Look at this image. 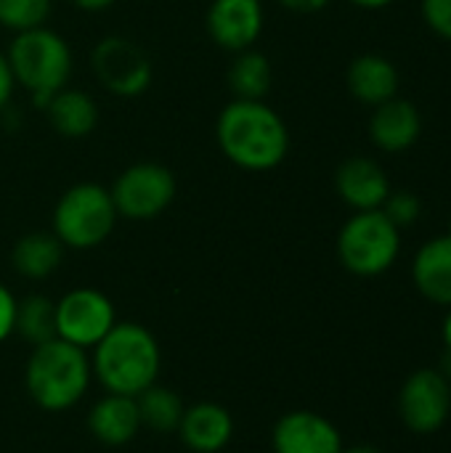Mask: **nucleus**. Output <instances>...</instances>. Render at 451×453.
I'll return each mask as SVG.
<instances>
[{"label": "nucleus", "instance_id": "f257e3e1", "mask_svg": "<svg viewBox=\"0 0 451 453\" xmlns=\"http://www.w3.org/2000/svg\"><path fill=\"white\" fill-rule=\"evenodd\" d=\"M215 141L223 157L247 173H268L290 151V130L266 101L234 98L218 114Z\"/></svg>", "mask_w": 451, "mask_h": 453}, {"label": "nucleus", "instance_id": "f03ea898", "mask_svg": "<svg viewBox=\"0 0 451 453\" xmlns=\"http://www.w3.org/2000/svg\"><path fill=\"white\" fill-rule=\"evenodd\" d=\"M162 353L154 334L130 321H117L109 334L93 348L90 369L106 393L138 398L157 385Z\"/></svg>", "mask_w": 451, "mask_h": 453}, {"label": "nucleus", "instance_id": "7ed1b4c3", "mask_svg": "<svg viewBox=\"0 0 451 453\" xmlns=\"http://www.w3.org/2000/svg\"><path fill=\"white\" fill-rule=\"evenodd\" d=\"M93 380L88 350H80L64 340H48L35 345L27 369L24 385L29 398L45 411H66L82 401Z\"/></svg>", "mask_w": 451, "mask_h": 453}, {"label": "nucleus", "instance_id": "20e7f679", "mask_svg": "<svg viewBox=\"0 0 451 453\" xmlns=\"http://www.w3.org/2000/svg\"><path fill=\"white\" fill-rule=\"evenodd\" d=\"M5 56L16 85H21L40 109L56 90L66 88L72 77V48L48 27L16 32Z\"/></svg>", "mask_w": 451, "mask_h": 453}, {"label": "nucleus", "instance_id": "39448f33", "mask_svg": "<svg viewBox=\"0 0 451 453\" xmlns=\"http://www.w3.org/2000/svg\"><path fill=\"white\" fill-rule=\"evenodd\" d=\"M117 218L109 188L85 180L58 196L53 207V234L66 250H93L109 239Z\"/></svg>", "mask_w": 451, "mask_h": 453}, {"label": "nucleus", "instance_id": "423d86ee", "mask_svg": "<svg viewBox=\"0 0 451 453\" xmlns=\"http://www.w3.org/2000/svg\"><path fill=\"white\" fill-rule=\"evenodd\" d=\"M401 252V228L383 210L354 212L338 234V257L354 276L372 279L391 271Z\"/></svg>", "mask_w": 451, "mask_h": 453}, {"label": "nucleus", "instance_id": "0eeeda50", "mask_svg": "<svg viewBox=\"0 0 451 453\" xmlns=\"http://www.w3.org/2000/svg\"><path fill=\"white\" fill-rule=\"evenodd\" d=\"M175 175L159 162H136L112 183L109 194L120 218L152 220L159 218L175 199Z\"/></svg>", "mask_w": 451, "mask_h": 453}, {"label": "nucleus", "instance_id": "6e6552de", "mask_svg": "<svg viewBox=\"0 0 451 453\" xmlns=\"http://www.w3.org/2000/svg\"><path fill=\"white\" fill-rule=\"evenodd\" d=\"M114 324V303L98 289L77 287L56 303V337L80 350H93Z\"/></svg>", "mask_w": 451, "mask_h": 453}, {"label": "nucleus", "instance_id": "1a4fd4ad", "mask_svg": "<svg viewBox=\"0 0 451 453\" xmlns=\"http://www.w3.org/2000/svg\"><path fill=\"white\" fill-rule=\"evenodd\" d=\"M90 61L98 82L120 98H136L146 93L154 77V66L146 50L138 42L117 35L104 37L93 48Z\"/></svg>", "mask_w": 451, "mask_h": 453}, {"label": "nucleus", "instance_id": "9d476101", "mask_svg": "<svg viewBox=\"0 0 451 453\" xmlns=\"http://www.w3.org/2000/svg\"><path fill=\"white\" fill-rule=\"evenodd\" d=\"M399 414L409 433L433 435L451 417V382L439 369H417L399 393Z\"/></svg>", "mask_w": 451, "mask_h": 453}, {"label": "nucleus", "instance_id": "9b49d317", "mask_svg": "<svg viewBox=\"0 0 451 453\" xmlns=\"http://www.w3.org/2000/svg\"><path fill=\"white\" fill-rule=\"evenodd\" d=\"M263 21L260 0H213L205 16L213 42L231 53L253 48L263 32Z\"/></svg>", "mask_w": 451, "mask_h": 453}, {"label": "nucleus", "instance_id": "f8f14e48", "mask_svg": "<svg viewBox=\"0 0 451 453\" xmlns=\"http://www.w3.org/2000/svg\"><path fill=\"white\" fill-rule=\"evenodd\" d=\"M274 453H343L340 430L316 411H290L274 427Z\"/></svg>", "mask_w": 451, "mask_h": 453}, {"label": "nucleus", "instance_id": "ddd939ff", "mask_svg": "<svg viewBox=\"0 0 451 453\" xmlns=\"http://www.w3.org/2000/svg\"><path fill=\"white\" fill-rule=\"evenodd\" d=\"M420 133H423V117L412 101L393 96L372 109L369 138L377 149L388 154H404L417 143Z\"/></svg>", "mask_w": 451, "mask_h": 453}, {"label": "nucleus", "instance_id": "4468645a", "mask_svg": "<svg viewBox=\"0 0 451 453\" xmlns=\"http://www.w3.org/2000/svg\"><path fill=\"white\" fill-rule=\"evenodd\" d=\"M335 188H338L340 199L351 210L367 212V210H380L383 207V202L391 194V180H388L385 170L375 159L351 157L338 167Z\"/></svg>", "mask_w": 451, "mask_h": 453}, {"label": "nucleus", "instance_id": "2eb2a0df", "mask_svg": "<svg viewBox=\"0 0 451 453\" xmlns=\"http://www.w3.org/2000/svg\"><path fill=\"white\" fill-rule=\"evenodd\" d=\"M178 435L189 451L218 453L229 446L234 435V417L221 403L202 401V403L183 409Z\"/></svg>", "mask_w": 451, "mask_h": 453}, {"label": "nucleus", "instance_id": "dca6fc26", "mask_svg": "<svg viewBox=\"0 0 451 453\" xmlns=\"http://www.w3.org/2000/svg\"><path fill=\"white\" fill-rule=\"evenodd\" d=\"M412 281L417 292L439 305L451 308V236H436L425 242L412 263Z\"/></svg>", "mask_w": 451, "mask_h": 453}, {"label": "nucleus", "instance_id": "f3484780", "mask_svg": "<svg viewBox=\"0 0 451 453\" xmlns=\"http://www.w3.org/2000/svg\"><path fill=\"white\" fill-rule=\"evenodd\" d=\"M90 435L104 446H125L141 430V414L136 398L106 393L101 401L93 403L88 414Z\"/></svg>", "mask_w": 451, "mask_h": 453}, {"label": "nucleus", "instance_id": "a211bd4d", "mask_svg": "<svg viewBox=\"0 0 451 453\" xmlns=\"http://www.w3.org/2000/svg\"><path fill=\"white\" fill-rule=\"evenodd\" d=\"M346 82H348L351 96L372 109L399 96V69L391 58L380 53H364L354 58L348 66Z\"/></svg>", "mask_w": 451, "mask_h": 453}, {"label": "nucleus", "instance_id": "6ab92c4d", "mask_svg": "<svg viewBox=\"0 0 451 453\" xmlns=\"http://www.w3.org/2000/svg\"><path fill=\"white\" fill-rule=\"evenodd\" d=\"M51 127L64 138H85L98 127V106L80 88H61L43 104Z\"/></svg>", "mask_w": 451, "mask_h": 453}, {"label": "nucleus", "instance_id": "aec40b11", "mask_svg": "<svg viewBox=\"0 0 451 453\" xmlns=\"http://www.w3.org/2000/svg\"><path fill=\"white\" fill-rule=\"evenodd\" d=\"M61 257H64V244L56 239L53 231H32L21 236L11 252V263L16 273L32 281L48 279L61 265Z\"/></svg>", "mask_w": 451, "mask_h": 453}, {"label": "nucleus", "instance_id": "412c9836", "mask_svg": "<svg viewBox=\"0 0 451 453\" xmlns=\"http://www.w3.org/2000/svg\"><path fill=\"white\" fill-rule=\"evenodd\" d=\"M274 82V69L266 53L247 48L239 50L231 69H229V88L234 93V98L242 101H263L266 93L271 90Z\"/></svg>", "mask_w": 451, "mask_h": 453}, {"label": "nucleus", "instance_id": "4be33fe9", "mask_svg": "<svg viewBox=\"0 0 451 453\" xmlns=\"http://www.w3.org/2000/svg\"><path fill=\"white\" fill-rule=\"evenodd\" d=\"M136 403H138V414H141V427L159 433V435L178 430L183 409H186L181 403V398L162 385H152L149 390H144L136 398Z\"/></svg>", "mask_w": 451, "mask_h": 453}, {"label": "nucleus", "instance_id": "5701e85b", "mask_svg": "<svg viewBox=\"0 0 451 453\" xmlns=\"http://www.w3.org/2000/svg\"><path fill=\"white\" fill-rule=\"evenodd\" d=\"M13 334H21L32 345L56 340V303L43 295H29L16 303Z\"/></svg>", "mask_w": 451, "mask_h": 453}, {"label": "nucleus", "instance_id": "b1692460", "mask_svg": "<svg viewBox=\"0 0 451 453\" xmlns=\"http://www.w3.org/2000/svg\"><path fill=\"white\" fill-rule=\"evenodd\" d=\"M51 5L53 0H0V27L11 29L13 35L45 27Z\"/></svg>", "mask_w": 451, "mask_h": 453}, {"label": "nucleus", "instance_id": "393cba45", "mask_svg": "<svg viewBox=\"0 0 451 453\" xmlns=\"http://www.w3.org/2000/svg\"><path fill=\"white\" fill-rule=\"evenodd\" d=\"M383 212H385V218L396 226V228H407V226H412V223H417L420 220V215H423V202H420V196L417 194H412V191H393L391 188V194H388V199L383 202V207H380Z\"/></svg>", "mask_w": 451, "mask_h": 453}, {"label": "nucleus", "instance_id": "a878e982", "mask_svg": "<svg viewBox=\"0 0 451 453\" xmlns=\"http://www.w3.org/2000/svg\"><path fill=\"white\" fill-rule=\"evenodd\" d=\"M420 11L428 29L451 42V0H423Z\"/></svg>", "mask_w": 451, "mask_h": 453}, {"label": "nucleus", "instance_id": "bb28decb", "mask_svg": "<svg viewBox=\"0 0 451 453\" xmlns=\"http://www.w3.org/2000/svg\"><path fill=\"white\" fill-rule=\"evenodd\" d=\"M16 303L19 300L11 295V289L0 284V342L13 334V326H16Z\"/></svg>", "mask_w": 451, "mask_h": 453}, {"label": "nucleus", "instance_id": "cd10ccee", "mask_svg": "<svg viewBox=\"0 0 451 453\" xmlns=\"http://www.w3.org/2000/svg\"><path fill=\"white\" fill-rule=\"evenodd\" d=\"M13 90H16V80H13V72H11L8 56L0 50V111L8 106V101H11Z\"/></svg>", "mask_w": 451, "mask_h": 453}, {"label": "nucleus", "instance_id": "c85d7f7f", "mask_svg": "<svg viewBox=\"0 0 451 453\" xmlns=\"http://www.w3.org/2000/svg\"><path fill=\"white\" fill-rule=\"evenodd\" d=\"M279 3L298 13H314V11H322L324 5H330V0H279Z\"/></svg>", "mask_w": 451, "mask_h": 453}, {"label": "nucleus", "instance_id": "c756f323", "mask_svg": "<svg viewBox=\"0 0 451 453\" xmlns=\"http://www.w3.org/2000/svg\"><path fill=\"white\" fill-rule=\"evenodd\" d=\"M117 0H72V5H77L80 11H90V13H96V11H106L109 5H114Z\"/></svg>", "mask_w": 451, "mask_h": 453}, {"label": "nucleus", "instance_id": "7c9ffc66", "mask_svg": "<svg viewBox=\"0 0 451 453\" xmlns=\"http://www.w3.org/2000/svg\"><path fill=\"white\" fill-rule=\"evenodd\" d=\"M351 3L359 8H367V11H380V8H388L393 0H351Z\"/></svg>", "mask_w": 451, "mask_h": 453}, {"label": "nucleus", "instance_id": "2f4dec72", "mask_svg": "<svg viewBox=\"0 0 451 453\" xmlns=\"http://www.w3.org/2000/svg\"><path fill=\"white\" fill-rule=\"evenodd\" d=\"M444 377H447V382H451V350L444 353V358H441V369H439Z\"/></svg>", "mask_w": 451, "mask_h": 453}, {"label": "nucleus", "instance_id": "473e14b6", "mask_svg": "<svg viewBox=\"0 0 451 453\" xmlns=\"http://www.w3.org/2000/svg\"><path fill=\"white\" fill-rule=\"evenodd\" d=\"M444 345H447V350H451V308L444 319Z\"/></svg>", "mask_w": 451, "mask_h": 453}, {"label": "nucleus", "instance_id": "72a5a7b5", "mask_svg": "<svg viewBox=\"0 0 451 453\" xmlns=\"http://www.w3.org/2000/svg\"><path fill=\"white\" fill-rule=\"evenodd\" d=\"M343 453H383L375 446H354V449H343Z\"/></svg>", "mask_w": 451, "mask_h": 453}, {"label": "nucleus", "instance_id": "f704fd0d", "mask_svg": "<svg viewBox=\"0 0 451 453\" xmlns=\"http://www.w3.org/2000/svg\"><path fill=\"white\" fill-rule=\"evenodd\" d=\"M449 236H451V220H449Z\"/></svg>", "mask_w": 451, "mask_h": 453}]
</instances>
